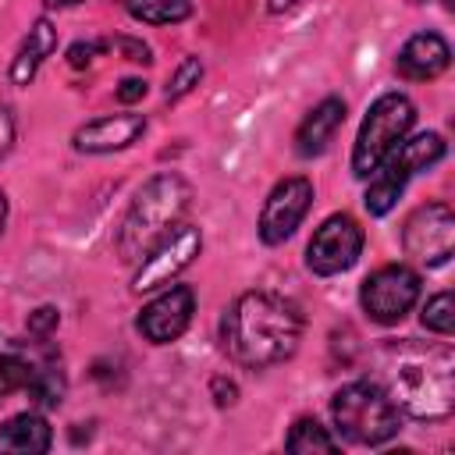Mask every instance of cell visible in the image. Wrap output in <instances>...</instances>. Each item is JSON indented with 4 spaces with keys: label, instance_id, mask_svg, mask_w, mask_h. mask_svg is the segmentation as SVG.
Here are the masks:
<instances>
[{
    "label": "cell",
    "instance_id": "obj_1",
    "mask_svg": "<svg viewBox=\"0 0 455 455\" xmlns=\"http://www.w3.org/2000/svg\"><path fill=\"white\" fill-rule=\"evenodd\" d=\"M373 380L412 419H448L455 409V355L448 345L387 341L377 352Z\"/></svg>",
    "mask_w": 455,
    "mask_h": 455
},
{
    "label": "cell",
    "instance_id": "obj_2",
    "mask_svg": "<svg viewBox=\"0 0 455 455\" xmlns=\"http://www.w3.org/2000/svg\"><path fill=\"white\" fill-rule=\"evenodd\" d=\"M228 355L238 366L263 370L284 363L302 338V313L277 291H245L231 302L220 323Z\"/></svg>",
    "mask_w": 455,
    "mask_h": 455
},
{
    "label": "cell",
    "instance_id": "obj_3",
    "mask_svg": "<svg viewBox=\"0 0 455 455\" xmlns=\"http://www.w3.org/2000/svg\"><path fill=\"white\" fill-rule=\"evenodd\" d=\"M192 203V188L181 174L174 171H164V174H153L132 199L121 228H117V238H114V249L124 263H139L171 228L181 224L185 210Z\"/></svg>",
    "mask_w": 455,
    "mask_h": 455
},
{
    "label": "cell",
    "instance_id": "obj_4",
    "mask_svg": "<svg viewBox=\"0 0 455 455\" xmlns=\"http://www.w3.org/2000/svg\"><path fill=\"white\" fill-rule=\"evenodd\" d=\"M334 427L345 441L377 448L402 430V412L377 380H352L331 398Z\"/></svg>",
    "mask_w": 455,
    "mask_h": 455
},
{
    "label": "cell",
    "instance_id": "obj_5",
    "mask_svg": "<svg viewBox=\"0 0 455 455\" xmlns=\"http://www.w3.org/2000/svg\"><path fill=\"white\" fill-rule=\"evenodd\" d=\"M416 121V107L409 96L402 92H384L373 100V107L366 110L355 146H352V174L355 178H370L409 135Z\"/></svg>",
    "mask_w": 455,
    "mask_h": 455
},
{
    "label": "cell",
    "instance_id": "obj_6",
    "mask_svg": "<svg viewBox=\"0 0 455 455\" xmlns=\"http://www.w3.org/2000/svg\"><path fill=\"white\" fill-rule=\"evenodd\" d=\"M444 149H448V146H444V139H441L437 132H423V135H416V139H402V146L366 178V181H370V185H366V196H363L366 210H370L373 217H384V213L398 203V196L405 192L409 178L419 174V171H430L434 164H441Z\"/></svg>",
    "mask_w": 455,
    "mask_h": 455
},
{
    "label": "cell",
    "instance_id": "obj_7",
    "mask_svg": "<svg viewBox=\"0 0 455 455\" xmlns=\"http://www.w3.org/2000/svg\"><path fill=\"white\" fill-rule=\"evenodd\" d=\"M419 299V274L405 263H387L373 270L359 288V306L373 323H398Z\"/></svg>",
    "mask_w": 455,
    "mask_h": 455
},
{
    "label": "cell",
    "instance_id": "obj_8",
    "mask_svg": "<svg viewBox=\"0 0 455 455\" xmlns=\"http://www.w3.org/2000/svg\"><path fill=\"white\" fill-rule=\"evenodd\" d=\"M203 249V231L196 224H178L171 228L142 259H139V270H135V281H132V291H156V288H167Z\"/></svg>",
    "mask_w": 455,
    "mask_h": 455
},
{
    "label": "cell",
    "instance_id": "obj_9",
    "mask_svg": "<svg viewBox=\"0 0 455 455\" xmlns=\"http://www.w3.org/2000/svg\"><path fill=\"white\" fill-rule=\"evenodd\" d=\"M405 256H412L423 267H441L455 252V213L448 203H427L416 206L402 228Z\"/></svg>",
    "mask_w": 455,
    "mask_h": 455
},
{
    "label": "cell",
    "instance_id": "obj_10",
    "mask_svg": "<svg viewBox=\"0 0 455 455\" xmlns=\"http://www.w3.org/2000/svg\"><path fill=\"white\" fill-rule=\"evenodd\" d=\"M363 252V228L348 213H331L306 245V267L320 277H334L348 270Z\"/></svg>",
    "mask_w": 455,
    "mask_h": 455
},
{
    "label": "cell",
    "instance_id": "obj_11",
    "mask_svg": "<svg viewBox=\"0 0 455 455\" xmlns=\"http://www.w3.org/2000/svg\"><path fill=\"white\" fill-rule=\"evenodd\" d=\"M313 206V181L302 178V174H291V178H281L270 196L263 199V210H259V242L263 245H281L284 238L295 235V228L306 220Z\"/></svg>",
    "mask_w": 455,
    "mask_h": 455
},
{
    "label": "cell",
    "instance_id": "obj_12",
    "mask_svg": "<svg viewBox=\"0 0 455 455\" xmlns=\"http://www.w3.org/2000/svg\"><path fill=\"white\" fill-rule=\"evenodd\" d=\"M196 313V295L188 284H167V291H160L153 302L142 306L135 327L146 341L153 345H171L185 334V327L192 323Z\"/></svg>",
    "mask_w": 455,
    "mask_h": 455
},
{
    "label": "cell",
    "instance_id": "obj_13",
    "mask_svg": "<svg viewBox=\"0 0 455 455\" xmlns=\"http://www.w3.org/2000/svg\"><path fill=\"white\" fill-rule=\"evenodd\" d=\"M28 377H25V395L36 409H57L64 402V391H68V377H64V366H60V355L53 352V345L46 338H36L28 341Z\"/></svg>",
    "mask_w": 455,
    "mask_h": 455
},
{
    "label": "cell",
    "instance_id": "obj_14",
    "mask_svg": "<svg viewBox=\"0 0 455 455\" xmlns=\"http://www.w3.org/2000/svg\"><path fill=\"white\" fill-rule=\"evenodd\" d=\"M451 64V46L437 32H416L402 43L395 57V71L409 82H430Z\"/></svg>",
    "mask_w": 455,
    "mask_h": 455
},
{
    "label": "cell",
    "instance_id": "obj_15",
    "mask_svg": "<svg viewBox=\"0 0 455 455\" xmlns=\"http://www.w3.org/2000/svg\"><path fill=\"white\" fill-rule=\"evenodd\" d=\"M142 132H146L142 114H103V117L82 124L71 142L78 153H114V149L132 146Z\"/></svg>",
    "mask_w": 455,
    "mask_h": 455
},
{
    "label": "cell",
    "instance_id": "obj_16",
    "mask_svg": "<svg viewBox=\"0 0 455 455\" xmlns=\"http://www.w3.org/2000/svg\"><path fill=\"white\" fill-rule=\"evenodd\" d=\"M345 124V100H338V96H327V100H320L306 117H302V124H299V132H295V153L299 156H320L327 146H331V139H334V132Z\"/></svg>",
    "mask_w": 455,
    "mask_h": 455
},
{
    "label": "cell",
    "instance_id": "obj_17",
    "mask_svg": "<svg viewBox=\"0 0 455 455\" xmlns=\"http://www.w3.org/2000/svg\"><path fill=\"white\" fill-rule=\"evenodd\" d=\"M53 50H57V28H53V21L50 18H36L32 28H28V36H25V43L18 46V53L11 60V82L14 85H28L36 78V71L43 68V60Z\"/></svg>",
    "mask_w": 455,
    "mask_h": 455
},
{
    "label": "cell",
    "instance_id": "obj_18",
    "mask_svg": "<svg viewBox=\"0 0 455 455\" xmlns=\"http://www.w3.org/2000/svg\"><path fill=\"white\" fill-rule=\"evenodd\" d=\"M50 444H53V434L39 412H18L0 427V451L39 455V451H50Z\"/></svg>",
    "mask_w": 455,
    "mask_h": 455
},
{
    "label": "cell",
    "instance_id": "obj_19",
    "mask_svg": "<svg viewBox=\"0 0 455 455\" xmlns=\"http://www.w3.org/2000/svg\"><path fill=\"white\" fill-rule=\"evenodd\" d=\"M28 359H32L28 341H14V338L0 334V398H7L11 391L25 387Z\"/></svg>",
    "mask_w": 455,
    "mask_h": 455
},
{
    "label": "cell",
    "instance_id": "obj_20",
    "mask_svg": "<svg viewBox=\"0 0 455 455\" xmlns=\"http://www.w3.org/2000/svg\"><path fill=\"white\" fill-rule=\"evenodd\" d=\"M121 7L146 25H178L192 14V0H121Z\"/></svg>",
    "mask_w": 455,
    "mask_h": 455
},
{
    "label": "cell",
    "instance_id": "obj_21",
    "mask_svg": "<svg viewBox=\"0 0 455 455\" xmlns=\"http://www.w3.org/2000/svg\"><path fill=\"white\" fill-rule=\"evenodd\" d=\"M284 448L288 451H299V455H309V451H338V441L331 437L327 427H320V419L302 416V419L291 423V430L284 437Z\"/></svg>",
    "mask_w": 455,
    "mask_h": 455
},
{
    "label": "cell",
    "instance_id": "obj_22",
    "mask_svg": "<svg viewBox=\"0 0 455 455\" xmlns=\"http://www.w3.org/2000/svg\"><path fill=\"white\" fill-rule=\"evenodd\" d=\"M423 327L427 331H434V334H441V338H448L451 331H455V302H451V291H437L434 299H427V306H423Z\"/></svg>",
    "mask_w": 455,
    "mask_h": 455
},
{
    "label": "cell",
    "instance_id": "obj_23",
    "mask_svg": "<svg viewBox=\"0 0 455 455\" xmlns=\"http://www.w3.org/2000/svg\"><path fill=\"white\" fill-rule=\"evenodd\" d=\"M199 78H203V60H199V57H185V60L178 64V71L171 75V82H167V100H171V103L181 100L185 92H192V89L199 85Z\"/></svg>",
    "mask_w": 455,
    "mask_h": 455
},
{
    "label": "cell",
    "instance_id": "obj_24",
    "mask_svg": "<svg viewBox=\"0 0 455 455\" xmlns=\"http://www.w3.org/2000/svg\"><path fill=\"white\" fill-rule=\"evenodd\" d=\"M103 50H114L117 57H124V60H132V64H149V60H153L149 46H146L142 39H132V36H114V39H103Z\"/></svg>",
    "mask_w": 455,
    "mask_h": 455
},
{
    "label": "cell",
    "instance_id": "obj_25",
    "mask_svg": "<svg viewBox=\"0 0 455 455\" xmlns=\"http://www.w3.org/2000/svg\"><path fill=\"white\" fill-rule=\"evenodd\" d=\"M57 323H60V316L53 306H39L36 313H28V334L32 338H50L57 331Z\"/></svg>",
    "mask_w": 455,
    "mask_h": 455
},
{
    "label": "cell",
    "instance_id": "obj_26",
    "mask_svg": "<svg viewBox=\"0 0 455 455\" xmlns=\"http://www.w3.org/2000/svg\"><path fill=\"white\" fill-rule=\"evenodd\" d=\"M103 53V39H92V43H75L71 50H68V64L71 68H89L96 57Z\"/></svg>",
    "mask_w": 455,
    "mask_h": 455
},
{
    "label": "cell",
    "instance_id": "obj_27",
    "mask_svg": "<svg viewBox=\"0 0 455 455\" xmlns=\"http://www.w3.org/2000/svg\"><path fill=\"white\" fill-rule=\"evenodd\" d=\"M210 391H213V402H217V405H235V398H238V387H235V380H228V377H213Z\"/></svg>",
    "mask_w": 455,
    "mask_h": 455
},
{
    "label": "cell",
    "instance_id": "obj_28",
    "mask_svg": "<svg viewBox=\"0 0 455 455\" xmlns=\"http://www.w3.org/2000/svg\"><path fill=\"white\" fill-rule=\"evenodd\" d=\"M146 78H124L121 85H117V100L121 103H135V100H142L146 96Z\"/></svg>",
    "mask_w": 455,
    "mask_h": 455
},
{
    "label": "cell",
    "instance_id": "obj_29",
    "mask_svg": "<svg viewBox=\"0 0 455 455\" xmlns=\"http://www.w3.org/2000/svg\"><path fill=\"white\" fill-rule=\"evenodd\" d=\"M11 146H14V114L0 107V156H7Z\"/></svg>",
    "mask_w": 455,
    "mask_h": 455
},
{
    "label": "cell",
    "instance_id": "obj_30",
    "mask_svg": "<svg viewBox=\"0 0 455 455\" xmlns=\"http://www.w3.org/2000/svg\"><path fill=\"white\" fill-rule=\"evenodd\" d=\"M299 0H267V11L270 14H281V11H288V7H295Z\"/></svg>",
    "mask_w": 455,
    "mask_h": 455
},
{
    "label": "cell",
    "instance_id": "obj_31",
    "mask_svg": "<svg viewBox=\"0 0 455 455\" xmlns=\"http://www.w3.org/2000/svg\"><path fill=\"white\" fill-rule=\"evenodd\" d=\"M4 224H7V196L0 192V231H4Z\"/></svg>",
    "mask_w": 455,
    "mask_h": 455
},
{
    "label": "cell",
    "instance_id": "obj_32",
    "mask_svg": "<svg viewBox=\"0 0 455 455\" xmlns=\"http://www.w3.org/2000/svg\"><path fill=\"white\" fill-rule=\"evenodd\" d=\"M46 4H53V7H75V4H82V0H46Z\"/></svg>",
    "mask_w": 455,
    "mask_h": 455
},
{
    "label": "cell",
    "instance_id": "obj_33",
    "mask_svg": "<svg viewBox=\"0 0 455 455\" xmlns=\"http://www.w3.org/2000/svg\"><path fill=\"white\" fill-rule=\"evenodd\" d=\"M412 4H427V0H412Z\"/></svg>",
    "mask_w": 455,
    "mask_h": 455
}]
</instances>
